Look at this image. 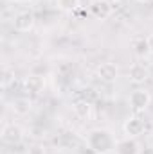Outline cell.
<instances>
[{"label":"cell","instance_id":"obj_1","mask_svg":"<svg viewBox=\"0 0 153 154\" xmlns=\"http://www.w3.org/2000/svg\"><path fill=\"white\" fill-rule=\"evenodd\" d=\"M86 143L96 154H108L112 151H115V143L117 142H115V138L112 136V133L108 129L97 127V129H92L88 133Z\"/></svg>","mask_w":153,"mask_h":154},{"label":"cell","instance_id":"obj_2","mask_svg":"<svg viewBox=\"0 0 153 154\" xmlns=\"http://www.w3.org/2000/svg\"><path fill=\"white\" fill-rule=\"evenodd\" d=\"M150 102H151V95H150V91H146V90H135V91H132L130 93V97H128V104H130V108L133 109V111H144L148 106H150Z\"/></svg>","mask_w":153,"mask_h":154},{"label":"cell","instance_id":"obj_3","mask_svg":"<svg viewBox=\"0 0 153 154\" xmlns=\"http://www.w3.org/2000/svg\"><path fill=\"white\" fill-rule=\"evenodd\" d=\"M13 27L18 32H29L34 27V14L31 11H20L13 16Z\"/></svg>","mask_w":153,"mask_h":154},{"label":"cell","instance_id":"obj_4","mask_svg":"<svg viewBox=\"0 0 153 154\" xmlns=\"http://www.w3.org/2000/svg\"><path fill=\"white\" fill-rule=\"evenodd\" d=\"M2 142L4 143H9V145H15V143H20L22 138H24V131L20 125L16 124H5L2 127Z\"/></svg>","mask_w":153,"mask_h":154},{"label":"cell","instance_id":"obj_5","mask_svg":"<svg viewBox=\"0 0 153 154\" xmlns=\"http://www.w3.org/2000/svg\"><path fill=\"white\" fill-rule=\"evenodd\" d=\"M144 127H146L144 125V120H141L139 116H130V118H126V122L122 125V131H124L126 136L137 138V136H141L144 133Z\"/></svg>","mask_w":153,"mask_h":154},{"label":"cell","instance_id":"obj_6","mask_svg":"<svg viewBox=\"0 0 153 154\" xmlns=\"http://www.w3.org/2000/svg\"><path fill=\"white\" fill-rule=\"evenodd\" d=\"M97 77L103 82H114L119 77V68L115 66L114 63H101L97 66Z\"/></svg>","mask_w":153,"mask_h":154},{"label":"cell","instance_id":"obj_7","mask_svg":"<svg viewBox=\"0 0 153 154\" xmlns=\"http://www.w3.org/2000/svg\"><path fill=\"white\" fill-rule=\"evenodd\" d=\"M90 13L99 18V20H105L112 14V4L108 0H94L90 4Z\"/></svg>","mask_w":153,"mask_h":154},{"label":"cell","instance_id":"obj_8","mask_svg":"<svg viewBox=\"0 0 153 154\" xmlns=\"http://www.w3.org/2000/svg\"><path fill=\"white\" fill-rule=\"evenodd\" d=\"M115 152L117 154H141V149H139V143L133 138L126 136V138H122V140H119L115 143Z\"/></svg>","mask_w":153,"mask_h":154},{"label":"cell","instance_id":"obj_9","mask_svg":"<svg viewBox=\"0 0 153 154\" xmlns=\"http://www.w3.org/2000/svg\"><path fill=\"white\" fill-rule=\"evenodd\" d=\"M43 88H45V81L40 75H29L24 81V90L29 95H38V93L43 91Z\"/></svg>","mask_w":153,"mask_h":154},{"label":"cell","instance_id":"obj_10","mask_svg":"<svg viewBox=\"0 0 153 154\" xmlns=\"http://www.w3.org/2000/svg\"><path fill=\"white\" fill-rule=\"evenodd\" d=\"M128 77H130V81H132L133 84H142V82L150 77V72H148V68H146L144 65L135 63V65L130 66V70H128Z\"/></svg>","mask_w":153,"mask_h":154},{"label":"cell","instance_id":"obj_11","mask_svg":"<svg viewBox=\"0 0 153 154\" xmlns=\"http://www.w3.org/2000/svg\"><path fill=\"white\" fill-rule=\"evenodd\" d=\"M72 109H74V113H76L79 118H88L90 113H92V104H90V100L81 99V100H76V102L72 104Z\"/></svg>","mask_w":153,"mask_h":154},{"label":"cell","instance_id":"obj_12","mask_svg":"<svg viewBox=\"0 0 153 154\" xmlns=\"http://www.w3.org/2000/svg\"><path fill=\"white\" fill-rule=\"evenodd\" d=\"M29 109H31V100L29 99L20 97V99L13 100V111L16 115H25V113H29Z\"/></svg>","mask_w":153,"mask_h":154},{"label":"cell","instance_id":"obj_13","mask_svg":"<svg viewBox=\"0 0 153 154\" xmlns=\"http://www.w3.org/2000/svg\"><path fill=\"white\" fill-rule=\"evenodd\" d=\"M133 52L137 54V56H148V54H151L150 52V45H148V38H137L133 39Z\"/></svg>","mask_w":153,"mask_h":154},{"label":"cell","instance_id":"obj_14","mask_svg":"<svg viewBox=\"0 0 153 154\" xmlns=\"http://www.w3.org/2000/svg\"><path fill=\"white\" fill-rule=\"evenodd\" d=\"M56 4L61 11H76L79 0H56Z\"/></svg>","mask_w":153,"mask_h":154},{"label":"cell","instance_id":"obj_15","mask_svg":"<svg viewBox=\"0 0 153 154\" xmlns=\"http://www.w3.org/2000/svg\"><path fill=\"white\" fill-rule=\"evenodd\" d=\"M15 81V70H9V68H4V74H2V86H9V82Z\"/></svg>","mask_w":153,"mask_h":154},{"label":"cell","instance_id":"obj_16","mask_svg":"<svg viewBox=\"0 0 153 154\" xmlns=\"http://www.w3.org/2000/svg\"><path fill=\"white\" fill-rule=\"evenodd\" d=\"M148 45H150V52L153 54V34H150V36H148Z\"/></svg>","mask_w":153,"mask_h":154},{"label":"cell","instance_id":"obj_17","mask_svg":"<svg viewBox=\"0 0 153 154\" xmlns=\"http://www.w3.org/2000/svg\"><path fill=\"white\" fill-rule=\"evenodd\" d=\"M139 2H142V4H151L153 0H139Z\"/></svg>","mask_w":153,"mask_h":154},{"label":"cell","instance_id":"obj_18","mask_svg":"<svg viewBox=\"0 0 153 154\" xmlns=\"http://www.w3.org/2000/svg\"><path fill=\"white\" fill-rule=\"evenodd\" d=\"M108 2H110V4H117V2H119V0H108Z\"/></svg>","mask_w":153,"mask_h":154},{"label":"cell","instance_id":"obj_19","mask_svg":"<svg viewBox=\"0 0 153 154\" xmlns=\"http://www.w3.org/2000/svg\"><path fill=\"white\" fill-rule=\"evenodd\" d=\"M15 2H29V0H15Z\"/></svg>","mask_w":153,"mask_h":154}]
</instances>
